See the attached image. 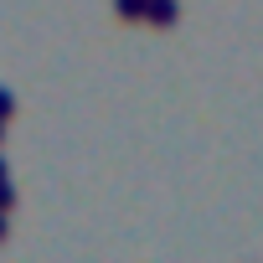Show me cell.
Here are the masks:
<instances>
[{"label": "cell", "mask_w": 263, "mask_h": 263, "mask_svg": "<svg viewBox=\"0 0 263 263\" xmlns=\"http://www.w3.org/2000/svg\"><path fill=\"white\" fill-rule=\"evenodd\" d=\"M145 21H155V26H171V21H176V0H150Z\"/></svg>", "instance_id": "6da1fadb"}, {"label": "cell", "mask_w": 263, "mask_h": 263, "mask_svg": "<svg viewBox=\"0 0 263 263\" xmlns=\"http://www.w3.org/2000/svg\"><path fill=\"white\" fill-rule=\"evenodd\" d=\"M11 108H16V98H11V93H6V88H0V119H6V114H11Z\"/></svg>", "instance_id": "7a4b0ae2"}, {"label": "cell", "mask_w": 263, "mask_h": 263, "mask_svg": "<svg viewBox=\"0 0 263 263\" xmlns=\"http://www.w3.org/2000/svg\"><path fill=\"white\" fill-rule=\"evenodd\" d=\"M0 237H6V217H0Z\"/></svg>", "instance_id": "3957f363"}, {"label": "cell", "mask_w": 263, "mask_h": 263, "mask_svg": "<svg viewBox=\"0 0 263 263\" xmlns=\"http://www.w3.org/2000/svg\"><path fill=\"white\" fill-rule=\"evenodd\" d=\"M0 181H6V160H0Z\"/></svg>", "instance_id": "277c9868"}]
</instances>
